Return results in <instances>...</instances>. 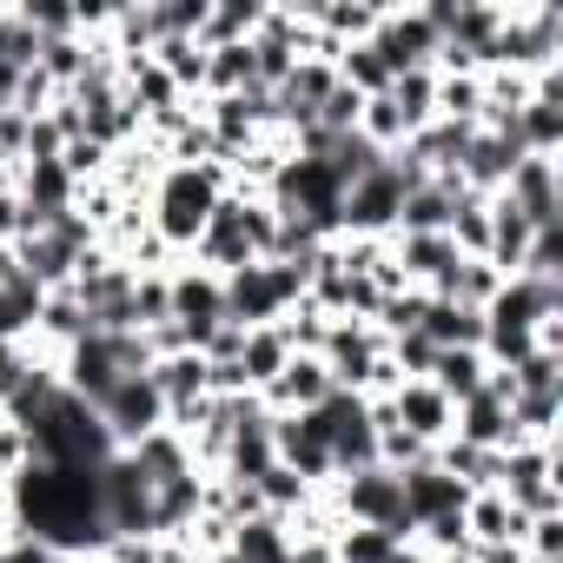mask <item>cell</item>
Segmentation results:
<instances>
[{"label":"cell","mask_w":563,"mask_h":563,"mask_svg":"<svg viewBox=\"0 0 563 563\" xmlns=\"http://www.w3.org/2000/svg\"><path fill=\"white\" fill-rule=\"evenodd\" d=\"M543 319H563V278H504L497 299L484 306V325L537 332Z\"/></svg>","instance_id":"cell-9"},{"label":"cell","mask_w":563,"mask_h":563,"mask_svg":"<svg viewBox=\"0 0 563 563\" xmlns=\"http://www.w3.org/2000/svg\"><path fill=\"white\" fill-rule=\"evenodd\" d=\"M391 265L405 272V286L431 292L438 278L457 265V245H451L444 232H391Z\"/></svg>","instance_id":"cell-15"},{"label":"cell","mask_w":563,"mask_h":563,"mask_svg":"<svg viewBox=\"0 0 563 563\" xmlns=\"http://www.w3.org/2000/svg\"><path fill=\"white\" fill-rule=\"evenodd\" d=\"M225 550L239 563H292V530H286V517H245V523H232Z\"/></svg>","instance_id":"cell-18"},{"label":"cell","mask_w":563,"mask_h":563,"mask_svg":"<svg viewBox=\"0 0 563 563\" xmlns=\"http://www.w3.org/2000/svg\"><path fill=\"white\" fill-rule=\"evenodd\" d=\"M398 497H405V517H411V537L418 523H438V517H457L471 504V490L457 477H444L438 464H418V471H398Z\"/></svg>","instance_id":"cell-11"},{"label":"cell","mask_w":563,"mask_h":563,"mask_svg":"<svg viewBox=\"0 0 563 563\" xmlns=\"http://www.w3.org/2000/svg\"><path fill=\"white\" fill-rule=\"evenodd\" d=\"M93 411H100V424L113 431V444H120V451H126V444H140L146 431H159V424H166V405H159V391H153V378H146V372L120 378V385H113Z\"/></svg>","instance_id":"cell-7"},{"label":"cell","mask_w":563,"mask_h":563,"mask_svg":"<svg viewBox=\"0 0 563 563\" xmlns=\"http://www.w3.org/2000/svg\"><path fill=\"white\" fill-rule=\"evenodd\" d=\"M232 192V166L225 159H199V166H166L159 179H153V199H146V232L173 252V258H186L192 245H199V232H206V219H212V206Z\"/></svg>","instance_id":"cell-1"},{"label":"cell","mask_w":563,"mask_h":563,"mask_svg":"<svg viewBox=\"0 0 563 563\" xmlns=\"http://www.w3.org/2000/svg\"><path fill=\"white\" fill-rule=\"evenodd\" d=\"M0 60H8L14 74H34V60H41V34L21 21V8L0 14Z\"/></svg>","instance_id":"cell-29"},{"label":"cell","mask_w":563,"mask_h":563,"mask_svg":"<svg viewBox=\"0 0 563 563\" xmlns=\"http://www.w3.org/2000/svg\"><path fill=\"white\" fill-rule=\"evenodd\" d=\"M523 563H550V556H523Z\"/></svg>","instance_id":"cell-37"},{"label":"cell","mask_w":563,"mask_h":563,"mask_svg":"<svg viewBox=\"0 0 563 563\" xmlns=\"http://www.w3.org/2000/svg\"><path fill=\"white\" fill-rule=\"evenodd\" d=\"M497 286H504V272L497 265H484V258H457L438 286H431V299H451V306H471V312H484L490 299H497Z\"/></svg>","instance_id":"cell-22"},{"label":"cell","mask_w":563,"mask_h":563,"mask_svg":"<svg viewBox=\"0 0 563 563\" xmlns=\"http://www.w3.org/2000/svg\"><path fill=\"white\" fill-rule=\"evenodd\" d=\"M159 550H166L159 537H113L100 556H107V563H159Z\"/></svg>","instance_id":"cell-32"},{"label":"cell","mask_w":563,"mask_h":563,"mask_svg":"<svg viewBox=\"0 0 563 563\" xmlns=\"http://www.w3.org/2000/svg\"><path fill=\"white\" fill-rule=\"evenodd\" d=\"M457 199H464V186H457L451 173H444V179H431V186H418V192L405 199V212H398V232H451Z\"/></svg>","instance_id":"cell-20"},{"label":"cell","mask_w":563,"mask_h":563,"mask_svg":"<svg viewBox=\"0 0 563 563\" xmlns=\"http://www.w3.org/2000/svg\"><path fill=\"white\" fill-rule=\"evenodd\" d=\"M418 563H471V556H418Z\"/></svg>","instance_id":"cell-36"},{"label":"cell","mask_w":563,"mask_h":563,"mask_svg":"<svg viewBox=\"0 0 563 563\" xmlns=\"http://www.w3.org/2000/svg\"><path fill=\"white\" fill-rule=\"evenodd\" d=\"M358 113H365V100L339 80V87H332V100L319 107V120H312V126H325V133H352V126H358Z\"/></svg>","instance_id":"cell-31"},{"label":"cell","mask_w":563,"mask_h":563,"mask_svg":"<svg viewBox=\"0 0 563 563\" xmlns=\"http://www.w3.org/2000/svg\"><path fill=\"white\" fill-rule=\"evenodd\" d=\"M372 47H378V60L391 67V80L438 67V34H431V21H424L418 8H385L378 27H372Z\"/></svg>","instance_id":"cell-5"},{"label":"cell","mask_w":563,"mask_h":563,"mask_svg":"<svg viewBox=\"0 0 563 563\" xmlns=\"http://www.w3.org/2000/svg\"><path fill=\"white\" fill-rule=\"evenodd\" d=\"M391 418H398V431H411L418 444H444V438H451L457 405H451L431 378H405V385L391 391Z\"/></svg>","instance_id":"cell-10"},{"label":"cell","mask_w":563,"mask_h":563,"mask_svg":"<svg viewBox=\"0 0 563 563\" xmlns=\"http://www.w3.org/2000/svg\"><path fill=\"white\" fill-rule=\"evenodd\" d=\"M438 120L484 126V74H438Z\"/></svg>","instance_id":"cell-26"},{"label":"cell","mask_w":563,"mask_h":563,"mask_svg":"<svg viewBox=\"0 0 563 563\" xmlns=\"http://www.w3.org/2000/svg\"><path fill=\"white\" fill-rule=\"evenodd\" d=\"M14 278H21V258H14V245H0V292H8Z\"/></svg>","instance_id":"cell-35"},{"label":"cell","mask_w":563,"mask_h":563,"mask_svg":"<svg viewBox=\"0 0 563 563\" xmlns=\"http://www.w3.org/2000/svg\"><path fill=\"white\" fill-rule=\"evenodd\" d=\"M530 232H537V225H530V219H523V212H517L504 192H490V252H484V265H497V272L510 278V272L523 265V245H530Z\"/></svg>","instance_id":"cell-21"},{"label":"cell","mask_w":563,"mask_h":563,"mask_svg":"<svg viewBox=\"0 0 563 563\" xmlns=\"http://www.w3.org/2000/svg\"><path fill=\"white\" fill-rule=\"evenodd\" d=\"M339 385H332V372L319 365V358H306V352H292V365L278 372L265 391H258V405L265 411H319L325 398H332Z\"/></svg>","instance_id":"cell-12"},{"label":"cell","mask_w":563,"mask_h":563,"mask_svg":"<svg viewBox=\"0 0 563 563\" xmlns=\"http://www.w3.org/2000/svg\"><path fill=\"white\" fill-rule=\"evenodd\" d=\"M497 490H504V504L523 510V517H556V510H563L556 444H510V451H504V471H497Z\"/></svg>","instance_id":"cell-4"},{"label":"cell","mask_w":563,"mask_h":563,"mask_svg":"<svg viewBox=\"0 0 563 563\" xmlns=\"http://www.w3.org/2000/svg\"><path fill=\"white\" fill-rule=\"evenodd\" d=\"M385 100L398 107L405 133H418V126H431V120H438V74H398Z\"/></svg>","instance_id":"cell-25"},{"label":"cell","mask_w":563,"mask_h":563,"mask_svg":"<svg viewBox=\"0 0 563 563\" xmlns=\"http://www.w3.org/2000/svg\"><path fill=\"white\" fill-rule=\"evenodd\" d=\"M451 438H464V444H477V451H510V444H523V438H517V424H510V405H504L490 385H484L477 398H464V405H457Z\"/></svg>","instance_id":"cell-14"},{"label":"cell","mask_w":563,"mask_h":563,"mask_svg":"<svg viewBox=\"0 0 563 563\" xmlns=\"http://www.w3.org/2000/svg\"><path fill=\"white\" fill-rule=\"evenodd\" d=\"M378 464L385 471H418V464H431V444H418L411 431H378Z\"/></svg>","instance_id":"cell-30"},{"label":"cell","mask_w":563,"mask_h":563,"mask_svg":"<svg viewBox=\"0 0 563 563\" xmlns=\"http://www.w3.org/2000/svg\"><path fill=\"white\" fill-rule=\"evenodd\" d=\"M523 510H510L504 504V490H471V504H464V530H471V550H490V543H523Z\"/></svg>","instance_id":"cell-17"},{"label":"cell","mask_w":563,"mask_h":563,"mask_svg":"<svg viewBox=\"0 0 563 563\" xmlns=\"http://www.w3.org/2000/svg\"><path fill=\"white\" fill-rule=\"evenodd\" d=\"M332 510L339 523H372L398 543H411V517H405V497H398V471L372 464V471H352V477H332Z\"/></svg>","instance_id":"cell-3"},{"label":"cell","mask_w":563,"mask_h":563,"mask_svg":"<svg viewBox=\"0 0 563 563\" xmlns=\"http://www.w3.org/2000/svg\"><path fill=\"white\" fill-rule=\"evenodd\" d=\"M444 239L457 245V258H484V252H490V199L464 192L457 212H451V232H444Z\"/></svg>","instance_id":"cell-27"},{"label":"cell","mask_w":563,"mask_h":563,"mask_svg":"<svg viewBox=\"0 0 563 563\" xmlns=\"http://www.w3.org/2000/svg\"><path fill=\"white\" fill-rule=\"evenodd\" d=\"M510 278H563V225H537L523 245V265Z\"/></svg>","instance_id":"cell-28"},{"label":"cell","mask_w":563,"mask_h":563,"mask_svg":"<svg viewBox=\"0 0 563 563\" xmlns=\"http://www.w3.org/2000/svg\"><path fill=\"white\" fill-rule=\"evenodd\" d=\"M126 457L146 471V484H166V477H179V471H199L192 451H186V438H179L173 424H159V431H146L140 444H126Z\"/></svg>","instance_id":"cell-23"},{"label":"cell","mask_w":563,"mask_h":563,"mask_svg":"<svg viewBox=\"0 0 563 563\" xmlns=\"http://www.w3.org/2000/svg\"><path fill=\"white\" fill-rule=\"evenodd\" d=\"M411 199V179L391 166V153L345 186V206H339V239H391L398 232V212Z\"/></svg>","instance_id":"cell-2"},{"label":"cell","mask_w":563,"mask_h":563,"mask_svg":"<svg viewBox=\"0 0 563 563\" xmlns=\"http://www.w3.org/2000/svg\"><path fill=\"white\" fill-rule=\"evenodd\" d=\"M21 219H27V212H21V192L8 186V192H0V245H14V239H21Z\"/></svg>","instance_id":"cell-34"},{"label":"cell","mask_w":563,"mask_h":563,"mask_svg":"<svg viewBox=\"0 0 563 563\" xmlns=\"http://www.w3.org/2000/svg\"><path fill=\"white\" fill-rule=\"evenodd\" d=\"M206 490H212L206 471H179V477L153 484V537H186L206 517Z\"/></svg>","instance_id":"cell-13"},{"label":"cell","mask_w":563,"mask_h":563,"mask_svg":"<svg viewBox=\"0 0 563 563\" xmlns=\"http://www.w3.org/2000/svg\"><path fill=\"white\" fill-rule=\"evenodd\" d=\"M418 332H424L438 352H477V345H484V312H471V306H451V299H431V292H424Z\"/></svg>","instance_id":"cell-16"},{"label":"cell","mask_w":563,"mask_h":563,"mask_svg":"<svg viewBox=\"0 0 563 563\" xmlns=\"http://www.w3.org/2000/svg\"><path fill=\"white\" fill-rule=\"evenodd\" d=\"M286 365H292V345H286V332H278V325L245 332V345H239V378H245V391H265Z\"/></svg>","instance_id":"cell-19"},{"label":"cell","mask_w":563,"mask_h":563,"mask_svg":"<svg viewBox=\"0 0 563 563\" xmlns=\"http://www.w3.org/2000/svg\"><path fill=\"white\" fill-rule=\"evenodd\" d=\"M504 199L530 219V225H563V159H537L523 153L504 179Z\"/></svg>","instance_id":"cell-8"},{"label":"cell","mask_w":563,"mask_h":563,"mask_svg":"<svg viewBox=\"0 0 563 563\" xmlns=\"http://www.w3.org/2000/svg\"><path fill=\"white\" fill-rule=\"evenodd\" d=\"M173 325L186 339V352H206V339L225 325V306H219V278L199 272V265H173Z\"/></svg>","instance_id":"cell-6"},{"label":"cell","mask_w":563,"mask_h":563,"mask_svg":"<svg viewBox=\"0 0 563 563\" xmlns=\"http://www.w3.org/2000/svg\"><path fill=\"white\" fill-rule=\"evenodd\" d=\"M484 378H490L484 352H438V358H431V385H438V391H444L451 405L477 398V391H484Z\"/></svg>","instance_id":"cell-24"},{"label":"cell","mask_w":563,"mask_h":563,"mask_svg":"<svg viewBox=\"0 0 563 563\" xmlns=\"http://www.w3.org/2000/svg\"><path fill=\"white\" fill-rule=\"evenodd\" d=\"M0 563H54V550L41 537H8L0 543Z\"/></svg>","instance_id":"cell-33"}]
</instances>
